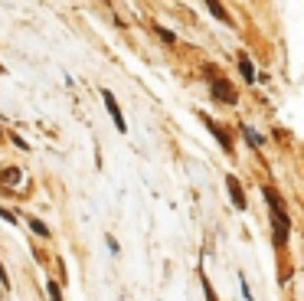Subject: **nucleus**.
I'll use <instances>...</instances> for the list:
<instances>
[{"label": "nucleus", "instance_id": "obj_1", "mask_svg": "<svg viewBox=\"0 0 304 301\" xmlns=\"http://www.w3.org/2000/svg\"><path fill=\"white\" fill-rule=\"evenodd\" d=\"M262 193H265V200H268V210H272V229H275V233H272V242L281 249V246L288 242V236H291V219H288V213L281 210V200H278V193H275L272 187H265Z\"/></svg>", "mask_w": 304, "mask_h": 301}, {"label": "nucleus", "instance_id": "obj_2", "mask_svg": "<svg viewBox=\"0 0 304 301\" xmlns=\"http://www.w3.org/2000/svg\"><path fill=\"white\" fill-rule=\"evenodd\" d=\"M210 88H213V99H219V102H226V105H236V99H239L236 88H232L226 79H216L213 72H210Z\"/></svg>", "mask_w": 304, "mask_h": 301}, {"label": "nucleus", "instance_id": "obj_3", "mask_svg": "<svg viewBox=\"0 0 304 301\" xmlns=\"http://www.w3.org/2000/svg\"><path fill=\"white\" fill-rule=\"evenodd\" d=\"M226 190H229V197H232V206L236 210H245L249 206V200H245V190H242V183H239V177H226Z\"/></svg>", "mask_w": 304, "mask_h": 301}, {"label": "nucleus", "instance_id": "obj_4", "mask_svg": "<svg viewBox=\"0 0 304 301\" xmlns=\"http://www.w3.org/2000/svg\"><path fill=\"white\" fill-rule=\"evenodd\" d=\"M102 102H105V108H108V115L115 118V128H118V131H128V125H124V115H121V108H118V102H115V95H111V92H102Z\"/></svg>", "mask_w": 304, "mask_h": 301}, {"label": "nucleus", "instance_id": "obj_5", "mask_svg": "<svg viewBox=\"0 0 304 301\" xmlns=\"http://www.w3.org/2000/svg\"><path fill=\"white\" fill-rule=\"evenodd\" d=\"M20 167H4V171H0V187H16V183H20Z\"/></svg>", "mask_w": 304, "mask_h": 301}, {"label": "nucleus", "instance_id": "obj_6", "mask_svg": "<svg viewBox=\"0 0 304 301\" xmlns=\"http://www.w3.org/2000/svg\"><path fill=\"white\" fill-rule=\"evenodd\" d=\"M203 121H206V128L213 131V135H216L219 138V144H222V150H232V141H229V135H226V131H222L219 125H216V121H213V118H206V115H203Z\"/></svg>", "mask_w": 304, "mask_h": 301}, {"label": "nucleus", "instance_id": "obj_7", "mask_svg": "<svg viewBox=\"0 0 304 301\" xmlns=\"http://www.w3.org/2000/svg\"><path fill=\"white\" fill-rule=\"evenodd\" d=\"M239 72H242L245 82H255V66H252V59H249L245 52H239Z\"/></svg>", "mask_w": 304, "mask_h": 301}, {"label": "nucleus", "instance_id": "obj_8", "mask_svg": "<svg viewBox=\"0 0 304 301\" xmlns=\"http://www.w3.org/2000/svg\"><path fill=\"white\" fill-rule=\"evenodd\" d=\"M242 135H245V141H249V144H252L255 150L262 147V135H258V131H255L252 125H245V121H242Z\"/></svg>", "mask_w": 304, "mask_h": 301}, {"label": "nucleus", "instance_id": "obj_9", "mask_svg": "<svg viewBox=\"0 0 304 301\" xmlns=\"http://www.w3.org/2000/svg\"><path fill=\"white\" fill-rule=\"evenodd\" d=\"M206 10H210V13H216L222 23H229V13H226V7H222V4H213V0H210V4H206Z\"/></svg>", "mask_w": 304, "mask_h": 301}, {"label": "nucleus", "instance_id": "obj_10", "mask_svg": "<svg viewBox=\"0 0 304 301\" xmlns=\"http://www.w3.org/2000/svg\"><path fill=\"white\" fill-rule=\"evenodd\" d=\"M30 229H33V233H40V236H49V229H46V226H43V223H40V219H36V216H33V219H30Z\"/></svg>", "mask_w": 304, "mask_h": 301}, {"label": "nucleus", "instance_id": "obj_11", "mask_svg": "<svg viewBox=\"0 0 304 301\" xmlns=\"http://www.w3.org/2000/svg\"><path fill=\"white\" fill-rule=\"evenodd\" d=\"M49 301H62V291H59V281H49Z\"/></svg>", "mask_w": 304, "mask_h": 301}, {"label": "nucleus", "instance_id": "obj_12", "mask_svg": "<svg viewBox=\"0 0 304 301\" xmlns=\"http://www.w3.org/2000/svg\"><path fill=\"white\" fill-rule=\"evenodd\" d=\"M157 33H160V40H164V43H177V36L170 30H164V26H157Z\"/></svg>", "mask_w": 304, "mask_h": 301}, {"label": "nucleus", "instance_id": "obj_13", "mask_svg": "<svg viewBox=\"0 0 304 301\" xmlns=\"http://www.w3.org/2000/svg\"><path fill=\"white\" fill-rule=\"evenodd\" d=\"M203 295H206V301H216V295H213V285H210V278H203Z\"/></svg>", "mask_w": 304, "mask_h": 301}, {"label": "nucleus", "instance_id": "obj_14", "mask_svg": "<svg viewBox=\"0 0 304 301\" xmlns=\"http://www.w3.org/2000/svg\"><path fill=\"white\" fill-rule=\"evenodd\" d=\"M0 219H4V223H10V226L16 223V216L10 213V210H4V206H0Z\"/></svg>", "mask_w": 304, "mask_h": 301}, {"label": "nucleus", "instance_id": "obj_15", "mask_svg": "<svg viewBox=\"0 0 304 301\" xmlns=\"http://www.w3.org/2000/svg\"><path fill=\"white\" fill-rule=\"evenodd\" d=\"M10 138H13V144H16V147H20V150H30V147H26V141H23L20 135H10Z\"/></svg>", "mask_w": 304, "mask_h": 301}, {"label": "nucleus", "instance_id": "obj_16", "mask_svg": "<svg viewBox=\"0 0 304 301\" xmlns=\"http://www.w3.org/2000/svg\"><path fill=\"white\" fill-rule=\"evenodd\" d=\"M0 285H4V288L10 285V278H7V272H4V262H0Z\"/></svg>", "mask_w": 304, "mask_h": 301}]
</instances>
